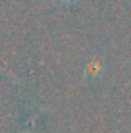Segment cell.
<instances>
[{"mask_svg":"<svg viewBox=\"0 0 131 133\" xmlns=\"http://www.w3.org/2000/svg\"><path fill=\"white\" fill-rule=\"evenodd\" d=\"M59 2H62V3H68V5H72V3H77L79 0H59Z\"/></svg>","mask_w":131,"mask_h":133,"instance_id":"1","label":"cell"}]
</instances>
